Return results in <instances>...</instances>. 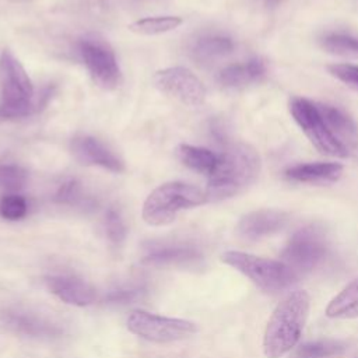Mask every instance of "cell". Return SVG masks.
<instances>
[{
  "instance_id": "cell-22",
  "label": "cell",
  "mask_w": 358,
  "mask_h": 358,
  "mask_svg": "<svg viewBox=\"0 0 358 358\" xmlns=\"http://www.w3.org/2000/svg\"><path fill=\"white\" fill-rule=\"evenodd\" d=\"M348 350V343L344 340H317L299 345L291 358H331L344 354Z\"/></svg>"
},
{
  "instance_id": "cell-7",
  "label": "cell",
  "mask_w": 358,
  "mask_h": 358,
  "mask_svg": "<svg viewBox=\"0 0 358 358\" xmlns=\"http://www.w3.org/2000/svg\"><path fill=\"white\" fill-rule=\"evenodd\" d=\"M327 249L324 232L315 225H308L291 236L281 257L299 275V273H309L316 268L326 259Z\"/></svg>"
},
{
  "instance_id": "cell-3",
  "label": "cell",
  "mask_w": 358,
  "mask_h": 358,
  "mask_svg": "<svg viewBox=\"0 0 358 358\" xmlns=\"http://www.w3.org/2000/svg\"><path fill=\"white\" fill-rule=\"evenodd\" d=\"M39 95L35 98L34 84L21 62L10 49L0 53V117H27L45 108Z\"/></svg>"
},
{
  "instance_id": "cell-17",
  "label": "cell",
  "mask_w": 358,
  "mask_h": 358,
  "mask_svg": "<svg viewBox=\"0 0 358 358\" xmlns=\"http://www.w3.org/2000/svg\"><path fill=\"white\" fill-rule=\"evenodd\" d=\"M343 165L337 162H310L291 166L285 171V178L294 182L323 185L340 179Z\"/></svg>"
},
{
  "instance_id": "cell-1",
  "label": "cell",
  "mask_w": 358,
  "mask_h": 358,
  "mask_svg": "<svg viewBox=\"0 0 358 358\" xmlns=\"http://www.w3.org/2000/svg\"><path fill=\"white\" fill-rule=\"evenodd\" d=\"M260 165V157L252 145L245 143L228 145L218 155L217 166L208 175L207 201H221L242 192L256 180Z\"/></svg>"
},
{
  "instance_id": "cell-18",
  "label": "cell",
  "mask_w": 358,
  "mask_h": 358,
  "mask_svg": "<svg viewBox=\"0 0 358 358\" xmlns=\"http://www.w3.org/2000/svg\"><path fill=\"white\" fill-rule=\"evenodd\" d=\"M266 74V64L262 59H250L246 63H236L224 67L218 73V83L225 88H241L259 81Z\"/></svg>"
},
{
  "instance_id": "cell-2",
  "label": "cell",
  "mask_w": 358,
  "mask_h": 358,
  "mask_svg": "<svg viewBox=\"0 0 358 358\" xmlns=\"http://www.w3.org/2000/svg\"><path fill=\"white\" fill-rule=\"evenodd\" d=\"M310 308L306 291L288 294L271 313L263 337V351L267 358H281L299 341Z\"/></svg>"
},
{
  "instance_id": "cell-5",
  "label": "cell",
  "mask_w": 358,
  "mask_h": 358,
  "mask_svg": "<svg viewBox=\"0 0 358 358\" xmlns=\"http://www.w3.org/2000/svg\"><path fill=\"white\" fill-rule=\"evenodd\" d=\"M221 260L234 267L266 292H280L298 281V274L284 262L255 256L239 250H228Z\"/></svg>"
},
{
  "instance_id": "cell-8",
  "label": "cell",
  "mask_w": 358,
  "mask_h": 358,
  "mask_svg": "<svg viewBox=\"0 0 358 358\" xmlns=\"http://www.w3.org/2000/svg\"><path fill=\"white\" fill-rule=\"evenodd\" d=\"M127 329L141 338L152 343H173L183 340L197 331L193 322L159 316L145 310H133L127 317Z\"/></svg>"
},
{
  "instance_id": "cell-19",
  "label": "cell",
  "mask_w": 358,
  "mask_h": 358,
  "mask_svg": "<svg viewBox=\"0 0 358 358\" xmlns=\"http://www.w3.org/2000/svg\"><path fill=\"white\" fill-rule=\"evenodd\" d=\"M176 158L189 169L210 175L218 162V155L206 147L192 145V144H179L175 148Z\"/></svg>"
},
{
  "instance_id": "cell-21",
  "label": "cell",
  "mask_w": 358,
  "mask_h": 358,
  "mask_svg": "<svg viewBox=\"0 0 358 358\" xmlns=\"http://www.w3.org/2000/svg\"><path fill=\"white\" fill-rule=\"evenodd\" d=\"M326 315L334 319L358 317V278L351 281L327 305Z\"/></svg>"
},
{
  "instance_id": "cell-11",
  "label": "cell",
  "mask_w": 358,
  "mask_h": 358,
  "mask_svg": "<svg viewBox=\"0 0 358 358\" xmlns=\"http://www.w3.org/2000/svg\"><path fill=\"white\" fill-rule=\"evenodd\" d=\"M0 326L13 334L32 338H53L63 327L52 317L21 306H6L0 310Z\"/></svg>"
},
{
  "instance_id": "cell-23",
  "label": "cell",
  "mask_w": 358,
  "mask_h": 358,
  "mask_svg": "<svg viewBox=\"0 0 358 358\" xmlns=\"http://www.w3.org/2000/svg\"><path fill=\"white\" fill-rule=\"evenodd\" d=\"M183 22L179 15H157V17H145L133 21L127 25L129 31L137 35H159L169 31L176 29Z\"/></svg>"
},
{
  "instance_id": "cell-29",
  "label": "cell",
  "mask_w": 358,
  "mask_h": 358,
  "mask_svg": "<svg viewBox=\"0 0 358 358\" xmlns=\"http://www.w3.org/2000/svg\"><path fill=\"white\" fill-rule=\"evenodd\" d=\"M147 291L141 285H119L110 291L106 292L103 296V301L106 303L113 305H127L141 301L145 296Z\"/></svg>"
},
{
  "instance_id": "cell-27",
  "label": "cell",
  "mask_w": 358,
  "mask_h": 358,
  "mask_svg": "<svg viewBox=\"0 0 358 358\" xmlns=\"http://www.w3.org/2000/svg\"><path fill=\"white\" fill-rule=\"evenodd\" d=\"M28 213L27 199L18 193H6L0 197V217L7 221L22 220Z\"/></svg>"
},
{
  "instance_id": "cell-15",
  "label": "cell",
  "mask_w": 358,
  "mask_h": 358,
  "mask_svg": "<svg viewBox=\"0 0 358 358\" xmlns=\"http://www.w3.org/2000/svg\"><path fill=\"white\" fill-rule=\"evenodd\" d=\"M288 220L289 215L280 210H257L239 220L236 232L243 239L256 241L281 231Z\"/></svg>"
},
{
  "instance_id": "cell-13",
  "label": "cell",
  "mask_w": 358,
  "mask_h": 358,
  "mask_svg": "<svg viewBox=\"0 0 358 358\" xmlns=\"http://www.w3.org/2000/svg\"><path fill=\"white\" fill-rule=\"evenodd\" d=\"M70 150L73 157L83 165L99 166L115 173L124 171L122 158L103 141L90 134H78L71 138Z\"/></svg>"
},
{
  "instance_id": "cell-31",
  "label": "cell",
  "mask_w": 358,
  "mask_h": 358,
  "mask_svg": "<svg viewBox=\"0 0 358 358\" xmlns=\"http://www.w3.org/2000/svg\"><path fill=\"white\" fill-rule=\"evenodd\" d=\"M13 3H27V1H31V0H10Z\"/></svg>"
},
{
  "instance_id": "cell-25",
  "label": "cell",
  "mask_w": 358,
  "mask_h": 358,
  "mask_svg": "<svg viewBox=\"0 0 358 358\" xmlns=\"http://www.w3.org/2000/svg\"><path fill=\"white\" fill-rule=\"evenodd\" d=\"M322 48L336 56L358 59V38L345 34H330L322 39Z\"/></svg>"
},
{
  "instance_id": "cell-16",
  "label": "cell",
  "mask_w": 358,
  "mask_h": 358,
  "mask_svg": "<svg viewBox=\"0 0 358 358\" xmlns=\"http://www.w3.org/2000/svg\"><path fill=\"white\" fill-rule=\"evenodd\" d=\"M316 106L330 133L347 151L358 144V127L344 110L327 103H316Z\"/></svg>"
},
{
  "instance_id": "cell-28",
  "label": "cell",
  "mask_w": 358,
  "mask_h": 358,
  "mask_svg": "<svg viewBox=\"0 0 358 358\" xmlns=\"http://www.w3.org/2000/svg\"><path fill=\"white\" fill-rule=\"evenodd\" d=\"M103 225H105V234L109 242L115 246H120L127 236V228L119 210H116L115 207L108 208L105 213Z\"/></svg>"
},
{
  "instance_id": "cell-20",
  "label": "cell",
  "mask_w": 358,
  "mask_h": 358,
  "mask_svg": "<svg viewBox=\"0 0 358 358\" xmlns=\"http://www.w3.org/2000/svg\"><path fill=\"white\" fill-rule=\"evenodd\" d=\"M234 50V42L229 36L221 34H207L197 38L192 46L193 56L200 62H211L229 55Z\"/></svg>"
},
{
  "instance_id": "cell-9",
  "label": "cell",
  "mask_w": 358,
  "mask_h": 358,
  "mask_svg": "<svg viewBox=\"0 0 358 358\" xmlns=\"http://www.w3.org/2000/svg\"><path fill=\"white\" fill-rule=\"evenodd\" d=\"M289 112L310 143L322 152L330 157H347L348 151L334 138L327 129L316 103L309 99L295 96L289 101Z\"/></svg>"
},
{
  "instance_id": "cell-4",
  "label": "cell",
  "mask_w": 358,
  "mask_h": 358,
  "mask_svg": "<svg viewBox=\"0 0 358 358\" xmlns=\"http://www.w3.org/2000/svg\"><path fill=\"white\" fill-rule=\"evenodd\" d=\"M207 203L206 192L185 183L166 182L154 189L143 204V220L148 225L171 224L179 211Z\"/></svg>"
},
{
  "instance_id": "cell-24",
  "label": "cell",
  "mask_w": 358,
  "mask_h": 358,
  "mask_svg": "<svg viewBox=\"0 0 358 358\" xmlns=\"http://www.w3.org/2000/svg\"><path fill=\"white\" fill-rule=\"evenodd\" d=\"M53 200L57 204L74 207L88 206L91 203L90 199L84 194L81 183L74 178H67L57 186L53 194Z\"/></svg>"
},
{
  "instance_id": "cell-12",
  "label": "cell",
  "mask_w": 358,
  "mask_h": 358,
  "mask_svg": "<svg viewBox=\"0 0 358 358\" xmlns=\"http://www.w3.org/2000/svg\"><path fill=\"white\" fill-rule=\"evenodd\" d=\"M203 260L201 249L192 242L162 241L150 242L145 246L141 263L159 268L194 267Z\"/></svg>"
},
{
  "instance_id": "cell-10",
  "label": "cell",
  "mask_w": 358,
  "mask_h": 358,
  "mask_svg": "<svg viewBox=\"0 0 358 358\" xmlns=\"http://www.w3.org/2000/svg\"><path fill=\"white\" fill-rule=\"evenodd\" d=\"M152 81L161 92L186 106H200L207 96L203 81L183 66L158 70L154 74Z\"/></svg>"
},
{
  "instance_id": "cell-14",
  "label": "cell",
  "mask_w": 358,
  "mask_h": 358,
  "mask_svg": "<svg viewBox=\"0 0 358 358\" xmlns=\"http://www.w3.org/2000/svg\"><path fill=\"white\" fill-rule=\"evenodd\" d=\"M45 281L49 291L69 305L88 306L96 299L94 287L74 274H50Z\"/></svg>"
},
{
  "instance_id": "cell-30",
  "label": "cell",
  "mask_w": 358,
  "mask_h": 358,
  "mask_svg": "<svg viewBox=\"0 0 358 358\" xmlns=\"http://www.w3.org/2000/svg\"><path fill=\"white\" fill-rule=\"evenodd\" d=\"M327 70L337 80L343 81L345 85L358 91V66L348 63H334L329 64Z\"/></svg>"
},
{
  "instance_id": "cell-26",
  "label": "cell",
  "mask_w": 358,
  "mask_h": 358,
  "mask_svg": "<svg viewBox=\"0 0 358 358\" xmlns=\"http://www.w3.org/2000/svg\"><path fill=\"white\" fill-rule=\"evenodd\" d=\"M28 180V171L13 162L0 164V190L7 193H17Z\"/></svg>"
},
{
  "instance_id": "cell-6",
  "label": "cell",
  "mask_w": 358,
  "mask_h": 358,
  "mask_svg": "<svg viewBox=\"0 0 358 358\" xmlns=\"http://www.w3.org/2000/svg\"><path fill=\"white\" fill-rule=\"evenodd\" d=\"M78 53L92 81L102 90L112 91L122 81L120 67L112 46L96 35H88L78 41Z\"/></svg>"
}]
</instances>
